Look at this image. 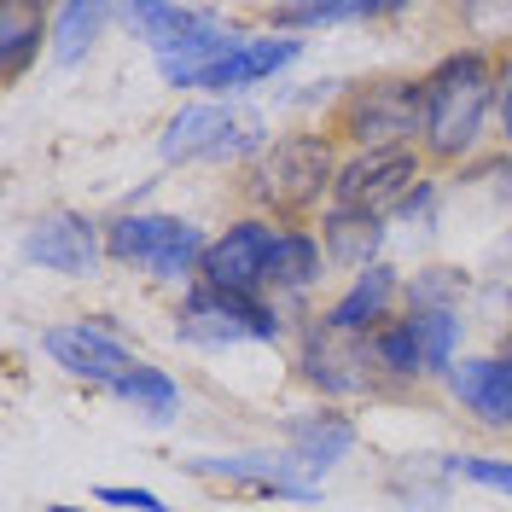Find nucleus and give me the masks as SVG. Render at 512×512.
I'll return each mask as SVG.
<instances>
[{"label":"nucleus","mask_w":512,"mask_h":512,"mask_svg":"<svg viewBox=\"0 0 512 512\" xmlns=\"http://www.w3.org/2000/svg\"><path fill=\"white\" fill-rule=\"evenodd\" d=\"M448 390L466 402V414H478V425H489V431H507L512 425V367L501 355L448 367Z\"/></svg>","instance_id":"obj_11"},{"label":"nucleus","mask_w":512,"mask_h":512,"mask_svg":"<svg viewBox=\"0 0 512 512\" xmlns=\"http://www.w3.org/2000/svg\"><path fill=\"white\" fill-rule=\"evenodd\" d=\"M373 338H355V332H338V326H309V344H303V373L309 384H320L326 396H355L373 384Z\"/></svg>","instance_id":"obj_9"},{"label":"nucleus","mask_w":512,"mask_h":512,"mask_svg":"<svg viewBox=\"0 0 512 512\" xmlns=\"http://www.w3.org/2000/svg\"><path fill=\"white\" fill-rule=\"evenodd\" d=\"M460 297H466V274L460 268H425L408 286V309H454L460 315Z\"/></svg>","instance_id":"obj_24"},{"label":"nucleus","mask_w":512,"mask_h":512,"mask_svg":"<svg viewBox=\"0 0 512 512\" xmlns=\"http://www.w3.org/2000/svg\"><path fill=\"white\" fill-rule=\"evenodd\" d=\"M419 123H425V82L414 76H379V82L344 88V99L332 105V134L361 152L414 146Z\"/></svg>","instance_id":"obj_3"},{"label":"nucleus","mask_w":512,"mask_h":512,"mask_svg":"<svg viewBox=\"0 0 512 512\" xmlns=\"http://www.w3.org/2000/svg\"><path fill=\"white\" fill-rule=\"evenodd\" d=\"M454 466H460L472 483H483V489L512 495V460H478V454H466V460H454Z\"/></svg>","instance_id":"obj_25"},{"label":"nucleus","mask_w":512,"mask_h":512,"mask_svg":"<svg viewBox=\"0 0 512 512\" xmlns=\"http://www.w3.org/2000/svg\"><path fill=\"white\" fill-rule=\"evenodd\" d=\"M425 82V123H419V158L431 169H454L460 158L478 152V134L489 105L501 99V70L489 53H448Z\"/></svg>","instance_id":"obj_1"},{"label":"nucleus","mask_w":512,"mask_h":512,"mask_svg":"<svg viewBox=\"0 0 512 512\" xmlns=\"http://www.w3.org/2000/svg\"><path fill=\"white\" fill-rule=\"evenodd\" d=\"M175 332L187 338V344H274L280 338V320L274 309L262 303V297H239V291H216V286H192V297L181 303V315H175Z\"/></svg>","instance_id":"obj_5"},{"label":"nucleus","mask_w":512,"mask_h":512,"mask_svg":"<svg viewBox=\"0 0 512 512\" xmlns=\"http://www.w3.org/2000/svg\"><path fill=\"white\" fill-rule=\"evenodd\" d=\"M99 251H105V239H99L94 222L76 216V210H47V216H35L30 233H24V256H30L35 268H47V274H64V280L94 274Z\"/></svg>","instance_id":"obj_7"},{"label":"nucleus","mask_w":512,"mask_h":512,"mask_svg":"<svg viewBox=\"0 0 512 512\" xmlns=\"http://www.w3.org/2000/svg\"><path fill=\"white\" fill-rule=\"evenodd\" d=\"M239 47H245L239 35H227L216 18H204V24H192L169 53H158V70H163V82H169V88H198V76H204V70H216L222 59H233Z\"/></svg>","instance_id":"obj_13"},{"label":"nucleus","mask_w":512,"mask_h":512,"mask_svg":"<svg viewBox=\"0 0 512 512\" xmlns=\"http://www.w3.org/2000/svg\"><path fill=\"white\" fill-rule=\"evenodd\" d=\"M501 361H507V367H512V332H507V338H501Z\"/></svg>","instance_id":"obj_28"},{"label":"nucleus","mask_w":512,"mask_h":512,"mask_svg":"<svg viewBox=\"0 0 512 512\" xmlns=\"http://www.w3.org/2000/svg\"><path fill=\"white\" fill-rule=\"evenodd\" d=\"M320 245H326L332 262H344V268H373V256L384 245V222L379 216H355V210H332L320 222Z\"/></svg>","instance_id":"obj_18"},{"label":"nucleus","mask_w":512,"mask_h":512,"mask_svg":"<svg viewBox=\"0 0 512 512\" xmlns=\"http://www.w3.org/2000/svg\"><path fill=\"white\" fill-rule=\"evenodd\" d=\"M53 512H76V507H53Z\"/></svg>","instance_id":"obj_29"},{"label":"nucleus","mask_w":512,"mask_h":512,"mask_svg":"<svg viewBox=\"0 0 512 512\" xmlns=\"http://www.w3.org/2000/svg\"><path fill=\"white\" fill-rule=\"evenodd\" d=\"M425 169L431 163L419 158L414 146H390V152H355L344 169H338V210H355V216H390V210H408L419 192H425Z\"/></svg>","instance_id":"obj_4"},{"label":"nucleus","mask_w":512,"mask_h":512,"mask_svg":"<svg viewBox=\"0 0 512 512\" xmlns=\"http://www.w3.org/2000/svg\"><path fill=\"white\" fill-rule=\"evenodd\" d=\"M332 140L326 134H286L274 146H262L245 169V198L268 216H309L326 192L338 187Z\"/></svg>","instance_id":"obj_2"},{"label":"nucleus","mask_w":512,"mask_h":512,"mask_svg":"<svg viewBox=\"0 0 512 512\" xmlns=\"http://www.w3.org/2000/svg\"><path fill=\"white\" fill-rule=\"evenodd\" d=\"M41 350L53 355L70 379L105 384V390H117V384L140 367L105 326H88V320H82V326H47V332H41Z\"/></svg>","instance_id":"obj_8"},{"label":"nucleus","mask_w":512,"mask_h":512,"mask_svg":"<svg viewBox=\"0 0 512 512\" xmlns=\"http://www.w3.org/2000/svg\"><path fill=\"white\" fill-rule=\"evenodd\" d=\"M303 53V41H291V35H268V41H245L233 59H222L216 70H204L198 76V88H210V94H233V88H251L262 76H274L280 64H291Z\"/></svg>","instance_id":"obj_15"},{"label":"nucleus","mask_w":512,"mask_h":512,"mask_svg":"<svg viewBox=\"0 0 512 512\" xmlns=\"http://www.w3.org/2000/svg\"><path fill=\"white\" fill-rule=\"evenodd\" d=\"M315 274H320V245L309 233H286L268 256V286L274 291H303L315 286Z\"/></svg>","instance_id":"obj_20"},{"label":"nucleus","mask_w":512,"mask_h":512,"mask_svg":"<svg viewBox=\"0 0 512 512\" xmlns=\"http://www.w3.org/2000/svg\"><path fill=\"white\" fill-rule=\"evenodd\" d=\"M402 291V280H396V268H384V262H373L361 280H355L332 309H326V326H338V332H355V338H373L384 320H390V297Z\"/></svg>","instance_id":"obj_14"},{"label":"nucleus","mask_w":512,"mask_h":512,"mask_svg":"<svg viewBox=\"0 0 512 512\" xmlns=\"http://www.w3.org/2000/svg\"><path fill=\"white\" fill-rule=\"evenodd\" d=\"M47 30H53V12H41L30 0H0V76L6 82H18L30 70Z\"/></svg>","instance_id":"obj_17"},{"label":"nucleus","mask_w":512,"mask_h":512,"mask_svg":"<svg viewBox=\"0 0 512 512\" xmlns=\"http://www.w3.org/2000/svg\"><path fill=\"white\" fill-rule=\"evenodd\" d=\"M286 437H291V454L303 460V472L320 478V472H332L355 448V425L344 414H303V419H291Z\"/></svg>","instance_id":"obj_16"},{"label":"nucleus","mask_w":512,"mask_h":512,"mask_svg":"<svg viewBox=\"0 0 512 512\" xmlns=\"http://www.w3.org/2000/svg\"><path fill=\"white\" fill-rule=\"evenodd\" d=\"M425 350V373H448L454 367V338H460V315L454 309H408Z\"/></svg>","instance_id":"obj_22"},{"label":"nucleus","mask_w":512,"mask_h":512,"mask_svg":"<svg viewBox=\"0 0 512 512\" xmlns=\"http://www.w3.org/2000/svg\"><path fill=\"white\" fill-rule=\"evenodd\" d=\"M373 361H379V373H390V379L425 373V350H419L414 320H384L379 332H373Z\"/></svg>","instance_id":"obj_21"},{"label":"nucleus","mask_w":512,"mask_h":512,"mask_svg":"<svg viewBox=\"0 0 512 512\" xmlns=\"http://www.w3.org/2000/svg\"><path fill=\"white\" fill-rule=\"evenodd\" d=\"M495 105H501V134H507V146H512V59L501 64V99Z\"/></svg>","instance_id":"obj_27"},{"label":"nucleus","mask_w":512,"mask_h":512,"mask_svg":"<svg viewBox=\"0 0 512 512\" xmlns=\"http://www.w3.org/2000/svg\"><path fill=\"white\" fill-rule=\"evenodd\" d=\"M99 501H111V507H134V512H175V507H163L152 489H117V483H105Z\"/></svg>","instance_id":"obj_26"},{"label":"nucleus","mask_w":512,"mask_h":512,"mask_svg":"<svg viewBox=\"0 0 512 512\" xmlns=\"http://www.w3.org/2000/svg\"><path fill=\"white\" fill-rule=\"evenodd\" d=\"M187 472L198 478H227V483H251L256 495H280V501H315V483L303 472L297 454H227V460H187Z\"/></svg>","instance_id":"obj_10"},{"label":"nucleus","mask_w":512,"mask_h":512,"mask_svg":"<svg viewBox=\"0 0 512 512\" xmlns=\"http://www.w3.org/2000/svg\"><path fill=\"white\" fill-rule=\"evenodd\" d=\"M105 18H111L105 6H82V0L53 6V59L76 64L88 47H94V35H99V24H105Z\"/></svg>","instance_id":"obj_19"},{"label":"nucleus","mask_w":512,"mask_h":512,"mask_svg":"<svg viewBox=\"0 0 512 512\" xmlns=\"http://www.w3.org/2000/svg\"><path fill=\"white\" fill-rule=\"evenodd\" d=\"M245 123H233V111L222 105H187V111H175L169 128H163V158L169 163H192V158H222L227 146H233V134Z\"/></svg>","instance_id":"obj_12"},{"label":"nucleus","mask_w":512,"mask_h":512,"mask_svg":"<svg viewBox=\"0 0 512 512\" xmlns=\"http://www.w3.org/2000/svg\"><path fill=\"white\" fill-rule=\"evenodd\" d=\"M286 233L274 222H262V216H251V222L227 227L222 239L210 245V256H204V286L216 291H239V297H262V286H268V256H274V245H280Z\"/></svg>","instance_id":"obj_6"},{"label":"nucleus","mask_w":512,"mask_h":512,"mask_svg":"<svg viewBox=\"0 0 512 512\" xmlns=\"http://www.w3.org/2000/svg\"><path fill=\"white\" fill-rule=\"evenodd\" d=\"M117 396H123V402H134L140 414H152V419H169V414H175V384L163 379L158 367H146V361H140V367H134L123 384H117Z\"/></svg>","instance_id":"obj_23"}]
</instances>
